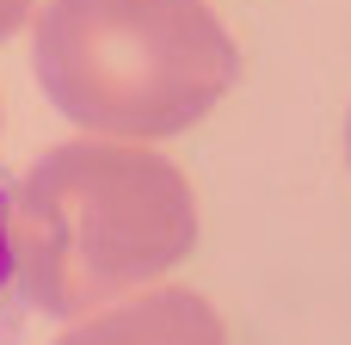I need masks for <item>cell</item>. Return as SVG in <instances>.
<instances>
[{
  "mask_svg": "<svg viewBox=\"0 0 351 345\" xmlns=\"http://www.w3.org/2000/svg\"><path fill=\"white\" fill-rule=\"evenodd\" d=\"M6 247L25 302L80 321L197 247V198L167 154L80 136L37 154L19 179L6 198Z\"/></svg>",
  "mask_w": 351,
  "mask_h": 345,
  "instance_id": "cell-1",
  "label": "cell"
},
{
  "mask_svg": "<svg viewBox=\"0 0 351 345\" xmlns=\"http://www.w3.org/2000/svg\"><path fill=\"white\" fill-rule=\"evenodd\" d=\"M31 68L43 99L111 142H160L216 111L241 49L204 0H49Z\"/></svg>",
  "mask_w": 351,
  "mask_h": 345,
  "instance_id": "cell-2",
  "label": "cell"
},
{
  "mask_svg": "<svg viewBox=\"0 0 351 345\" xmlns=\"http://www.w3.org/2000/svg\"><path fill=\"white\" fill-rule=\"evenodd\" d=\"M56 345H228L216 309L197 290H142V296H117L80 321H68Z\"/></svg>",
  "mask_w": 351,
  "mask_h": 345,
  "instance_id": "cell-3",
  "label": "cell"
},
{
  "mask_svg": "<svg viewBox=\"0 0 351 345\" xmlns=\"http://www.w3.org/2000/svg\"><path fill=\"white\" fill-rule=\"evenodd\" d=\"M25 19H31V0H0V43H6Z\"/></svg>",
  "mask_w": 351,
  "mask_h": 345,
  "instance_id": "cell-4",
  "label": "cell"
},
{
  "mask_svg": "<svg viewBox=\"0 0 351 345\" xmlns=\"http://www.w3.org/2000/svg\"><path fill=\"white\" fill-rule=\"evenodd\" d=\"M12 284V247H6V191H0V290Z\"/></svg>",
  "mask_w": 351,
  "mask_h": 345,
  "instance_id": "cell-5",
  "label": "cell"
},
{
  "mask_svg": "<svg viewBox=\"0 0 351 345\" xmlns=\"http://www.w3.org/2000/svg\"><path fill=\"white\" fill-rule=\"evenodd\" d=\"M346 154H351V123H346Z\"/></svg>",
  "mask_w": 351,
  "mask_h": 345,
  "instance_id": "cell-6",
  "label": "cell"
}]
</instances>
